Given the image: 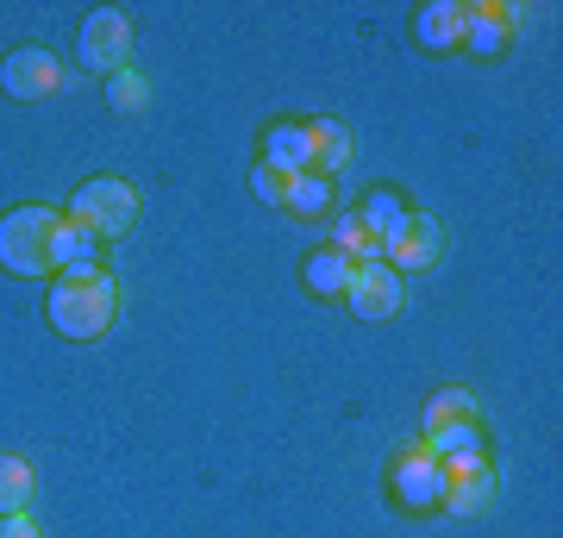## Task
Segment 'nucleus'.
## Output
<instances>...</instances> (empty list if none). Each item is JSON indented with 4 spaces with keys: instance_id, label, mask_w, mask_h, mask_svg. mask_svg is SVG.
<instances>
[{
    "instance_id": "20e7f679",
    "label": "nucleus",
    "mask_w": 563,
    "mask_h": 538,
    "mask_svg": "<svg viewBox=\"0 0 563 538\" xmlns=\"http://www.w3.org/2000/svg\"><path fill=\"white\" fill-rule=\"evenodd\" d=\"M81 69H95V76H120L125 57H132V20H125L120 7H95L88 20H81Z\"/></svg>"
},
{
    "instance_id": "a211bd4d",
    "label": "nucleus",
    "mask_w": 563,
    "mask_h": 538,
    "mask_svg": "<svg viewBox=\"0 0 563 538\" xmlns=\"http://www.w3.org/2000/svg\"><path fill=\"white\" fill-rule=\"evenodd\" d=\"M282 207H288V213H301V220H320L325 207H332V182H325V176H288Z\"/></svg>"
},
{
    "instance_id": "6e6552de",
    "label": "nucleus",
    "mask_w": 563,
    "mask_h": 538,
    "mask_svg": "<svg viewBox=\"0 0 563 538\" xmlns=\"http://www.w3.org/2000/svg\"><path fill=\"white\" fill-rule=\"evenodd\" d=\"M444 251V232L426 213H407V226L395 232V239H383V263L395 270V276H407V270H426V263H439Z\"/></svg>"
},
{
    "instance_id": "39448f33",
    "label": "nucleus",
    "mask_w": 563,
    "mask_h": 538,
    "mask_svg": "<svg viewBox=\"0 0 563 538\" xmlns=\"http://www.w3.org/2000/svg\"><path fill=\"white\" fill-rule=\"evenodd\" d=\"M344 300H351V314L357 319H395L407 307V288H401V276H395L388 263H357Z\"/></svg>"
},
{
    "instance_id": "ddd939ff",
    "label": "nucleus",
    "mask_w": 563,
    "mask_h": 538,
    "mask_svg": "<svg viewBox=\"0 0 563 538\" xmlns=\"http://www.w3.org/2000/svg\"><path fill=\"white\" fill-rule=\"evenodd\" d=\"M488 501H495V470L483 463V470H470V476H451V482H444V501H439V507H444V514H483Z\"/></svg>"
},
{
    "instance_id": "dca6fc26",
    "label": "nucleus",
    "mask_w": 563,
    "mask_h": 538,
    "mask_svg": "<svg viewBox=\"0 0 563 538\" xmlns=\"http://www.w3.org/2000/svg\"><path fill=\"white\" fill-rule=\"evenodd\" d=\"M38 495V476H32V463L25 458H0V519L7 514H25Z\"/></svg>"
},
{
    "instance_id": "f8f14e48",
    "label": "nucleus",
    "mask_w": 563,
    "mask_h": 538,
    "mask_svg": "<svg viewBox=\"0 0 563 538\" xmlns=\"http://www.w3.org/2000/svg\"><path fill=\"white\" fill-rule=\"evenodd\" d=\"M413 39H420L426 51H457V44H463V7H457V0H432V7H420Z\"/></svg>"
},
{
    "instance_id": "9b49d317",
    "label": "nucleus",
    "mask_w": 563,
    "mask_h": 538,
    "mask_svg": "<svg viewBox=\"0 0 563 538\" xmlns=\"http://www.w3.org/2000/svg\"><path fill=\"white\" fill-rule=\"evenodd\" d=\"M307 139H313V176H332V169H344V163L357 157V132L339 120H313Z\"/></svg>"
},
{
    "instance_id": "423d86ee",
    "label": "nucleus",
    "mask_w": 563,
    "mask_h": 538,
    "mask_svg": "<svg viewBox=\"0 0 563 538\" xmlns=\"http://www.w3.org/2000/svg\"><path fill=\"white\" fill-rule=\"evenodd\" d=\"M0 88L13 100H51L63 88V63L51 51H38V44H25V51H13L0 63Z\"/></svg>"
},
{
    "instance_id": "4be33fe9",
    "label": "nucleus",
    "mask_w": 563,
    "mask_h": 538,
    "mask_svg": "<svg viewBox=\"0 0 563 538\" xmlns=\"http://www.w3.org/2000/svg\"><path fill=\"white\" fill-rule=\"evenodd\" d=\"M251 188H257V200H269V207H282V195H288V176H276L269 163H257V169H251Z\"/></svg>"
},
{
    "instance_id": "f03ea898",
    "label": "nucleus",
    "mask_w": 563,
    "mask_h": 538,
    "mask_svg": "<svg viewBox=\"0 0 563 538\" xmlns=\"http://www.w3.org/2000/svg\"><path fill=\"white\" fill-rule=\"evenodd\" d=\"M57 207H13L0 213V270L7 276H57Z\"/></svg>"
},
{
    "instance_id": "4468645a",
    "label": "nucleus",
    "mask_w": 563,
    "mask_h": 538,
    "mask_svg": "<svg viewBox=\"0 0 563 538\" xmlns=\"http://www.w3.org/2000/svg\"><path fill=\"white\" fill-rule=\"evenodd\" d=\"M351 270H357V263H351V257H339V251H313L301 276H307V288H313V295L344 300V288H351Z\"/></svg>"
},
{
    "instance_id": "f3484780",
    "label": "nucleus",
    "mask_w": 563,
    "mask_h": 538,
    "mask_svg": "<svg viewBox=\"0 0 563 538\" xmlns=\"http://www.w3.org/2000/svg\"><path fill=\"white\" fill-rule=\"evenodd\" d=\"M325 239H332V251H339V257H351V263H383V244H376L369 232H363L357 213H339Z\"/></svg>"
},
{
    "instance_id": "5701e85b",
    "label": "nucleus",
    "mask_w": 563,
    "mask_h": 538,
    "mask_svg": "<svg viewBox=\"0 0 563 538\" xmlns=\"http://www.w3.org/2000/svg\"><path fill=\"white\" fill-rule=\"evenodd\" d=\"M0 538H44V532H38V519L32 514H7L0 519Z\"/></svg>"
},
{
    "instance_id": "f257e3e1",
    "label": "nucleus",
    "mask_w": 563,
    "mask_h": 538,
    "mask_svg": "<svg viewBox=\"0 0 563 538\" xmlns=\"http://www.w3.org/2000/svg\"><path fill=\"white\" fill-rule=\"evenodd\" d=\"M44 314H51V326H57L63 339L95 344L120 319V282L107 276V270H63V276H51Z\"/></svg>"
},
{
    "instance_id": "7ed1b4c3",
    "label": "nucleus",
    "mask_w": 563,
    "mask_h": 538,
    "mask_svg": "<svg viewBox=\"0 0 563 538\" xmlns=\"http://www.w3.org/2000/svg\"><path fill=\"white\" fill-rule=\"evenodd\" d=\"M63 220H76L81 232H95V239H125L132 226H139V188L120 176H95L81 182L76 195H69V213Z\"/></svg>"
},
{
    "instance_id": "2eb2a0df",
    "label": "nucleus",
    "mask_w": 563,
    "mask_h": 538,
    "mask_svg": "<svg viewBox=\"0 0 563 538\" xmlns=\"http://www.w3.org/2000/svg\"><path fill=\"white\" fill-rule=\"evenodd\" d=\"M63 270H101V239L95 232H81L76 220L57 226V276Z\"/></svg>"
},
{
    "instance_id": "1a4fd4ad",
    "label": "nucleus",
    "mask_w": 563,
    "mask_h": 538,
    "mask_svg": "<svg viewBox=\"0 0 563 538\" xmlns=\"http://www.w3.org/2000/svg\"><path fill=\"white\" fill-rule=\"evenodd\" d=\"M514 7H463V44L476 51V57H501L507 44H514Z\"/></svg>"
},
{
    "instance_id": "0eeeda50",
    "label": "nucleus",
    "mask_w": 563,
    "mask_h": 538,
    "mask_svg": "<svg viewBox=\"0 0 563 538\" xmlns=\"http://www.w3.org/2000/svg\"><path fill=\"white\" fill-rule=\"evenodd\" d=\"M395 495H401V507H413V514H426V507L444 501V470L426 444H407L401 458H395Z\"/></svg>"
},
{
    "instance_id": "9d476101",
    "label": "nucleus",
    "mask_w": 563,
    "mask_h": 538,
    "mask_svg": "<svg viewBox=\"0 0 563 538\" xmlns=\"http://www.w3.org/2000/svg\"><path fill=\"white\" fill-rule=\"evenodd\" d=\"M263 163L276 176H313V139H307V125H269L263 132Z\"/></svg>"
},
{
    "instance_id": "412c9836",
    "label": "nucleus",
    "mask_w": 563,
    "mask_h": 538,
    "mask_svg": "<svg viewBox=\"0 0 563 538\" xmlns=\"http://www.w3.org/2000/svg\"><path fill=\"white\" fill-rule=\"evenodd\" d=\"M107 100L120 107V113H139L144 100H151V81L139 69H120V76H107Z\"/></svg>"
},
{
    "instance_id": "aec40b11",
    "label": "nucleus",
    "mask_w": 563,
    "mask_h": 538,
    "mask_svg": "<svg viewBox=\"0 0 563 538\" xmlns=\"http://www.w3.org/2000/svg\"><path fill=\"white\" fill-rule=\"evenodd\" d=\"M451 419H476V400H470V388H457V382L432 395V407H426V432H432V426H451Z\"/></svg>"
},
{
    "instance_id": "6ab92c4d",
    "label": "nucleus",
    "mask_w": 563,
    "mask_h": 538,
    "mask_svg": "<svg viewBox=\"0 0 563 538\" xmlns=\"http://www.w3.org/2000/svg\"><path fill=\"white\" fill-rule=\"evenodd\" d=\"M357 220H363V232H369V239L383 244V239H395V232L407 226V207H401L395 195H369V200L357 207Z\"/></svg>"
}]
</instances>
